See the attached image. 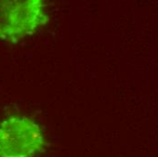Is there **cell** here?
Segmentation results:
<instances>
[{"label":"cell","instance_id":"6da1fadb","mask_svg":"<svg viewBox=\"0 0 158 157\" xmlns=\"http://www.w3.org/2000/svg\"><path fill=\"white\" fill-rule=\"evenodd\" d=\"M49 21L41 0H0V39L16 43Z\"/></svg>","mask_w":158,"mask_h":157},{"label":"cell","instance_id":"7a4b0ae2","mask_svg":"<svg viewBox=\"0 0 158 157\" xmlns=\"http://www.w3.org/2000/svg\"><path fill=\"white\" fill-rule=\"evenodd\" d=\"M44 144L39 126L27 117L13 116L0 123V157H34Z\"/></svg>","mask_w":158,"mask_h":157}]
</instances>
